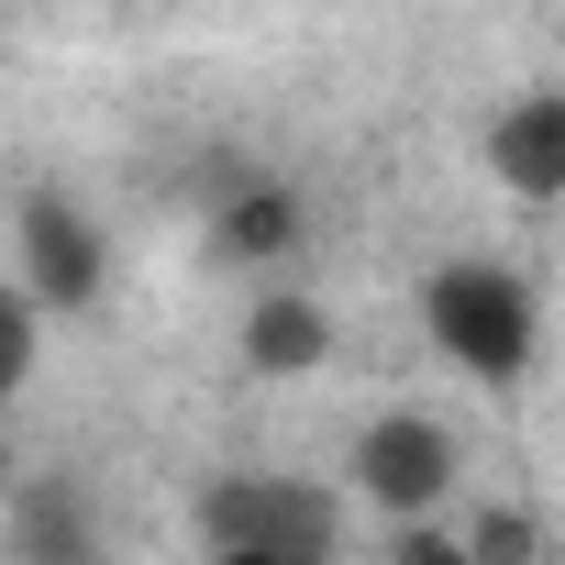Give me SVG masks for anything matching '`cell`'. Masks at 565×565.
I'll use <instances>...</instances> for the list:
<instances>
[{"label": "cell", "instance_id": "1", "mask_svg": "<svg viewBox=\"0 0 565 565\" xmlns=\"http://www.w3.org/2000/svg\"><path fill=\"white\" fill-rule=\"evenodd\" d=\"M422 333H433V355H444V366H466V377L510 388V377L543 355L532 277H521V266H499V255H455V266H433V277H422Z\"/></svg>", "mask_w": 565, "mask_h": 565}, {"label": "cell", "instance_id": "2", "mask_svg": "<svg viewBox=\"0 0 565 565\" xmlns=\"http://www.w3.org/2000/svg\"><path fill=\"white\" fill-rule=\"evenodd\" d=\"M200 554H344V499L333 477H211L200 488Z\"/></svg>", "mask_w": 565, "mask_h": 565}, {"label": "cell", "instance_id": "3", "mask_svg": "<svg viewBox=\"0 0 565 565\" xmlns=\"http://www.w3.org/2000/svg\"><path fill=\"white\" fill-rule=\"evenodd\" d=\"M12 289H23L34 311H100V289H111V233H100L89 200L34 189V200L12 211Z\"/></svg>", "mask_w": 565, "mask_h": 565}, {"label": "cell", "instance_id": "4", "mask_svg": "<svg viewBox=\"0 0 565 565\" xmlns=\"http://www.w3.org/2000/svg\"><path fill=\"white\" fill-rule=\"evenodd\" d=\"M355 499L377 510V521H433L444 499H455V433L433 422V411H377L366 433H355Z\"/></svg>", "mask_w": 565, "mask_h": 565}, {"label": "cell", "instance_id": "5", "mask_svg": "<svg viewBox=\"0 0 565 565\" xmlns=\"http://www.w3.org/2000/svg\"><path fill=\"white\" fill-rule=\"evenodd\" d=\"M488 178L532 211L565 200V89H521L499 122H488Z\"/></svg>", "mask_w": 565, "mask_h": 565}, {"label": "cell", "instance_id": "6", "mask_svg": "<svg viewBox=\"0 0 565 565\" xmlns=\"http://www.w3.org/2000/svg\"><path fill=\"white\" fill-rule=\"evenodd\" d=\"M244 366L255 377H311L333 366V311L311 289H255L244 300Z\"/></svg>", "mask_w": 565, "mask_h": 565}, {"label": "cell", "instance_id": "7", "mask_svg": "<svg viewBox=\"0 0 565 565\" xmlns=\"http://www.w3.org/2000/svg\"><path fill=\"white\" fill-rule=\"evenodd\" d=\"M12 554L23 565H111V532H100V510H89V488H34L23 510H12Z\"/></svg>", "mask_w": 565, "mask_h": 565}, {"label": "cell", "instance_id": "8", "mask_svg": "<svg viewBox=\"0 0 565 565\" xmlns=\"http://www.w3.org/2000/svg\"><path fill=\"white\" fill-rule=\"evenodd\" d=\"M300 233H311V211H300V189H277V178H255L222 222H211V255L222 266H289L300 255Z\"/></svg>", "mask_w": 565, "mask_h": 565}, {"label": "cell", "instance_id": "9", "mask_svg": "<svg viewBox=\"0 0 565 565\" xmlns=\"http://www.w3.org/2000/svg\"><path fill=\"white\" fill-rule=\"evenodd\" d=\"M34 344H45V311L12 289V277H0V411L23 399V377H34Z\"/></svg>", "mask_w": 565, "mask_h": 565}, {"label": "cell", "instance_id": "10", "mask_svg": "<svg viewBox=\"0 0 565 565\" xmlns=\"http://www.w3.org/2000/svg\"><path fill=\"white\" fill-rule=\"evenodd\" d=\"M388 565H477V554H466V543H455L444 521H411V532L388 543Z\"/></svg>", "mask_w": 565, "mask_h": 565}, {"label": "cell", "instance_id": "11", "mask_svg": "<svg viewBox=\"0 0 565 565\" xmlns=\"http://www.w3.org/2000/svg\"><path fill=\"white\" fill-rule=\"evenodd\" d=\"M200 565H333V554H200Z\"/></svg>", "mask_w": 565, "mask_h": 565}]
</instances>
